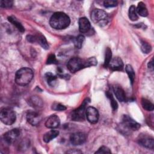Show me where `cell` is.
I'll return each mask as SVG.
<instances>
[{"label": "cell", "instance_id": "1", "mask_svg": "<svg viewBox=\"0 0 154 154\" xmlns=\"http://www.w3.org/2000/svg\"><path fill=\"white\" fill-rule=\"evenodd\" d=\"M96 64L97 60L94 57H90L87 60L74 57L68 61L67 67L70 72L75 73L84 68L96 66Z\"/></svg>", "mask_w": 154, "mask_h": 154}, {"label": "cell", "instance_id": "2", "mask_svg": "<svg viewBox=\"0 0 154 154\" xmlns=\"http://www.w3.org/2000/svg\"><path fill=\"white\" fill-rule=\"evenodd\" d=\"M70 19L66 13L63 12H55L50 18L49 24L55 29H63L69 26Z\"/></svg>", "mask_w": 154, "mask_h": 154}, {"label": "cell", "instance_id": "3", "mask_svg": "<svg viewBox=\"0 0 154 154\" xmlns=\"http://www.w3.org/2000/svg\"><path fill=\"white\" fill-rule=\"evenodd\" d=\"M34 73L28 67H22L17 71L15 76L16 83L20 86L28 85L32 79Z\"/></svg>", "mask_w": 154, "mask_h": 154}, {"label": "cell", "instance_id": "4", "mask_svg": "<svg viewBox=\"0 0 154 154\" xmlns=\"http://www.w3.org/2000/svg\"><path fill=\"white\" fill-rule=\"evenodd\" d=\"M91 19L92 21L99 26H104L108 22V16L107 13L103 10L94 9L91 14Z\"/></svg>", "mask_w": 154, "mask_h": 154}, {"label": "cell", "instance_id": "5", "mask_svg": "<svg viewBox=\"0 0 154 154\" xmlns=\"http://www.w3.org/2000/svg\"><path fill=\"white\" fill-rule=\"evenodd\" d=\"M0 119L4 124L6 125H11L15 122L16 116L13 109L8 108H4L1 111Z\"/></svg>", "mask_w": 154, "mask_h": 154}, {"label": "cell", "instance_id": "6", "mask_svg": "<svg viewBox=\"0 0 154 154\" xmlns=\"http://www.w3.org/2000/svg\"><path fill=\"white\" fill-rule=\"evenodd\" d=\"M90 100L86 99L83 103L80 105L79 107L73 110L71 112V119L74 121H82L85 119L86 105L89 102Z\"/></svg>", "mask_w": 154, "mask_h": 154}, {"label": "cell", "instance_id": "7", "mask_svg": "<svg viewBox=\"0 0 154 154\" xmlns=\"http://www.w3.org/2000/svg\"><path fill=\"white\" fill-rule=\"evenodd\" d=\"M122 125L128 130L137 131L140 128V125L127 115H123L122 117Z\"/></svg>", "mask_w": 154, "mask_h": 154}, {"label": "cell", "instance_id": "8", "mask_svg": "<svg viewBox=\"0 0 154 154\" xmlns=\"http://www.w3.org/2000/svg\"><path fill=\"white\" fill-rule=\"evenodd\" d=\"M85 116L87 120L92 124H95L98 122L99 114L97 109L93 106H88L86 108Z\"/></svg>", "mask_w": 154, "mask_h": 154}, {"label": "cell", "instance_id": "9", "mask_svg": "<svg viewBox=\"0 0 154 154\" xmlns=\"http://www.w3.org/2000/svg\"><path fill=\"white\" fill-rule=\"evenodd\" d=\"M20 135V131L18 129H13L4 135V139L6 143L11 144L15 142Z\"/></svg>", "mask_w": 154, "mask_h": 154}, {"label": "cell", "instance_id": "10", "mask_svg": "<svg viewBox=\"0 0 154 154\" xmlns=\"http://www.w3.org/2000/svg\"><path fill=\"white\" fill-rule=\"evenodd\" d=\"M86 140V135L81 132L73 133L70 137V143L74 146L81 145L85 142Z\"/></svg>", "mask_w": 154, "mask_h": 154}, {"label": "cell", "instance_id": "11", "mask_svg": "<svg viewBox=\"0 0 154 154\" xmlns=\"http://www.w3.org/2000/svg\"><path fill=\"white\" fill-rule=\"evenodd\" d=\"M26 120L31 125L37 126L40 122L42 116L35 111H29L26 114Z\"/></svg>", "mask_w": 154, "mask_h": 154}, {"label": "cell", "instance_id": "12", "mask_svg": "<svg viewBox=\"0 0 154 154\" xmlns=\"http://www.w3.org/2000/svg\"><path fill=\"white\" fill-rule=\"evenodd\" d=\"M138 143L140 145L150 149H153L154 146L153 138L152 137L143 135L139 137L138 139Z\"/></svg>", "mask_w": 154, "mask_h": 154}, {"label": "cell", "instance_id": "13", "mask_svg": "<svg viewBox=\"0 0 154 154\" xmlns=\"http://www.w3.org/2000/svg\"><path fill=\"white\" fill-rule=\"evenodd\" d=\"M108 67H109L110 69H111L112 70L120 71L123 70L124 64L120 58L114 57L112 59H111Z\"/></svg>", "mask_w": 154, "mask_h": 154}, {"label": "cell", "instance_id": "14", "mask_svg": "<svg viewBox=\"0 0 154 154\" xmlns=\"http://www.w3.org/2000/svg\"><path fill=\"white\" fill-rule=\"evenodd\" d=\"M60 120L59 117L55 114L51 115L46 121L45 126L49 129H54L60 126Z\"/></svg>", "mask_w": 154, "mask_h": 154}, {"label": "cell", "instance_id": "15", "mask_svg": "<svg viewBox=\"0 0 154 154\" xmlns=\"http://www.w3.org/2000/svg\"><path fill=\"white\" fill-rule=\"evenodd\" d=\"M91 28V24L86 17H81L79 20V30L82 33L87 32Z\"/></svg>", "mask_w": 154, "mask_h": 154}, {"label": "cell", "instance_id": "16", "mask_svg": "<svg viewBox=\"0 0 154 154\" xmlns=\"http://www.w3.org/2000/svg\"><path fill=\"white\" fill-rule=\"evenodd\" d=\"M112 89L116 97L120 102L126 101V94L123 89L119 85H114L112 87Z\"/></svg>", "mask_w": 154, "mask_h": 154}, {"label": "cell", "instance_id": "17", "mask_svg": "<svg viewBox=\"0 0 154 154\" xmlns=\"http://www.w3.org/2000/svg\"><path fill=\"white\" fill-rule=\"evenodd\" d=\"M28 103L33 108H41L43 106L42 100L37 96L31 97L28 100Z\"/></svg>", "mask_w": 154, "mask_h": 154}, {"label": "cell", "instance_id": "18", "mask_svg": "<svg viewBox=\"0 0 154 154\" xmlns=\"http://www.w3.org/2000/svg\"><path fill=\"white\" fill-rule=\"evenodd\" d=\"M59 134V132L57 130H51L45 133L43 135V139L45 143H49L55 138H56Z\"/></svg>", "mask_w": 154, "mask_h": 154}, {"label": "cell", "instance_id": "19", "mask_svg": "<svg viewBox=\"0 0 154 154\" xmlns=\"http://www.w3.org/2000/svg\"><path fill=\"white\" fill-rule=\"evenodd\" d=\"M137 13L143 17H146L148 15V11L145 5V4L143 2H140L138 4L137 7H136Z\"/></svg>", "mask_w": 154, "mask_h": 154}, {"label": "cell", "instance_id": "20", "mask_svg": "<svg viewBox=\"0 0 154 154\" xmlns=\"http://www.w3.org/2000/svg\"><path fill=\"white\" fill-rule=\"evenodd\" d=\"M128 15H129V19L132 21H136L138 19V13L137 12L136 7L135 5H132L129 7V11H128Z\"/></svg>", "mask_w": 154, "mask_h": 154}, {"label": "cell", "instance_id": "21", "mask_svg": "<svg viewBox=\"0 0 154 154\" xmlns=\"http://www.w3.org/2000/svg\"><path fill=\"white\" fill-rule=\"evenodd\" d=\"M8 20L10 23H11L13 25H14L19 31H20L22 32L25 31V29H24V27L23 26V25L18 20H17L15 19V17H14L13 16H10L8 17Z\"/></svg>", "mask_w": 154, "mask_h": 154}, {"label": "cell", "instance_id": "22", "mask_svg": "<svg viewBox=\"0 0 154 154\" xmlns=\"http://www.w3.org/2000/svg\"><path fill=\"white\" fill-rule=\"evenodd\" d=\"M141 105L143 109L149 111H152L153 110V104L148 99L143 98L141 99Z\"/></svg>", "mask_w": 154, "mask_h": 154}, {"label": "cell", "instance_id": "23", "mask_svg": "<svg viewBox=\"0 0 154 154\" xmlns=\"http://www.w3.org/2000/svg\"><path fill=\"white\" fill-rule=\"evenodd\" d=\"M125 70L129 76V78L130 79L131 84H133V82L134 81L135 77V74L132 67L129 64H127L125 67Z\"/></svg>", "mask_w": 154, "mask_h": 154}, {"label": "cell", "instance_id": "24", "mask_svg": "<svg viewBox=\"0 0 154 154\" xmlns=\"http://www.w3.org/2000/svg\"><path fill=\"white\" fill-rule=\"evenodd\" d=\"M45 78L46 79V81L48 82V84L50 85L53 87L55 84L56 83V81H57V76H55L54 75H53L52 73L51 72H48L45 74Z\"/></svg>", "mask_w": 154, "mask_h": 154}, {"label": "cell", "instance_id": "25", "mask_svg": "<svg viewBox=\"0 0 154 154\" xmlns=\"http://www.w3.org/2000/svg\"><path fill=\"white\" fill-rule=\"evenodd\" d=\"M85 40V37L82 35H79L78 37H75L73 40L74 45L76 48L80 49L82 46V45L84 43Z\"/></svg>", "mask_w": 154, "mask_h": 154}, {"label": "cell", "instance_id": "26", "mask_svg": "<svg viewBox=\"0 0 154 154\" xmlns=\"http://www.w3.org/2000/svg\"><path fill=\"white\" fill-rule=\"evenodd\" d=\"M35 37H36V42H37L43 48H44L45 49H49L48 43L44 36L38 35V36H35Z\"/></svg>", "mask_w": 154, "mask_h": 154}, {"label": "cell", "instance_id": "27", "mask_svg": "<svg viewBox=\"0 0 154 154\" xmlns=\"http://www.w3.org/2000/svg\"><path fill=\"white\" fill-rule=\"evenodd\" d=\"M111 57H112V52L111 50L109 48H107L105 50V61H104V66L105 67H108L110 61L111 60Z\"/></svg>", "mask_w": 154, "mask_h": 154}, {"label": "cell", "instance_id": "28", "mask_svg": "<svg viewBox=\"0 0 154 154\" xmlns=\"http://www.w3.org/2000/svg\"><path fill=\"white\" fill-rule=\"evenodd\" d=\"M106 96L110 100V103H111V105L112 106V109L114 110V111L116 110L118 108V104H117L116 100L114 99L112 93H110L109 91H107L106 92Z\"/></svg>", "mask_w": 154, "mask_h": 154}, {"label": "cell", "instance_id": "29", "mask_svg": "<svg viewBox=\"0 0 154 154\" xmlns=\"http://www.w3.org/2000/svg\"><path fill=\"white\" fill-rule=\"evenodd\" d=\"M141 49L142 52L144 54H148L151 51L152 47L149 43H147L145 42H143L142 43H141Z\"/></svg>", "mask_w": 154, "mask_h": 154}, {"label": "cell", "instance_id": "30", "mask_svg": "<svg viewBox=\"0 0 154 154\" xmlns=\"http://www.w3.org/2000/svg\"><path fill=\"white\" fill-rule=\"evenodd\" d=\"M117 1L115 0H106L103 2V5L106 8L116 7L117 6Z\"/></svg>", "mask_w": 154, "mask_h": 154}, {"label": "cell", "instance_id": "31", "mask_svg": "<svg viewBox=\"0 0 154 154\" xmlns=\"http://www.w3.org/2000/svg\"><path fill=\"white\" fill-rule=\"evenodd\" d=\"M13 2L10 0H1L0 2V5L2 8H10L13 5Z\"/></svg>", "mask_w": 154, "mask_h": 154}, {"label": "cell", "instance_id": "32", "mask_svg": "<svg viewBox=\"0 0 154 154\" xmlns=\"http://www.w3.org/2000/svg\"><path fill=\"white\" fill-rule=\"evenodd\" d=\"M52 108L55 111H63L66 109V107L64 105L60 103H54L52 105Z\"/></svg>", "mask_w": 154, "mask_h": 154}, {"label": "cell", "instance_id": "33", "mask_svg": "<svg viewBox=\"0 0 154 154\" xmlns=\"http://www.w3.org/2000/svg\"><path fill=\"white\" fill-rule=\"evenodd\" d=\"M57 63V60L54 54H51L48 56L46 61L47 64H56Z\"/></svg>", "mask_w": 154, "mask_h": 154}, {"label": "cell", "instance_id": "34", "mask_svg": "<svg viewBox=\"0 0 154 154\" xmlns=\"http://www.w3.org/2000/svg\"><path fill=\"white\" fill-rule=\"evenodd\" d=\"M111 152V150H109V149L106 146H102L100 147L96 152L95 153H110Z\"/></svg>", "mask_w": 154, "mask_h": 154}, {"label": "cell", "instance_id": "35", "mask_svg": "<svg viewBox=\"0 0 154 154\" xmlns=\"http://www.w3.org/2000/svg\"><path fill=\"white\" fill-rule=\"evenodd\" d=\"M66 153H82V152L81 150H79L70 149V150L67 151Z\"/></svg>", "mask_w": 154, "mask_h": 154}, {"label": "cell", "instance_id": "36", "mask_svg": "<svg viewBox=\"0 0 154 154\" xmlns=\"http://www.w3.org/2000/svg\"><path fill=\"white\" fill-rule=\"evenodd\" d=\"M148 67H149V69H153V60L152 59L151 60V61H150V62H149V63H148Z\"/></svg>", "mask_w": 154, "mask_h": 154}]
</instances>
